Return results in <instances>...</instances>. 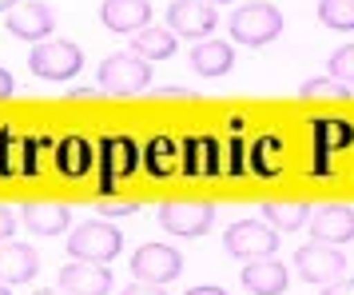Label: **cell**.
<instances>
[{
	"label": "cell",
	"instance_id": "obj_1",
	"mask_svg": "<svg viewBox=\"0 0 354 295\" xmlns=\"http://www.w3.org/2000/svg\"><path fill=\"white\" fill-rule=\"evenodd\" d=\"M147 84H151V64L131 52H112L96 68V92H108V96H136Z\"/></svg>",
	"mask_w": 354,
	"mask_h": 295
},
{
	"label": "cell",
	"instance_id": "obj_2",
	"mask_svg": "<svg viewBox=\"0 0 354 295\" xmlns=\"http://www.w3.org/2000/svg\"><path fill=\"white\" fill-rule=\"evenodd\" d=\"M124 251V235L115 224L108 220H88L80 228L68 231V256L72 260H92V263H108Z\"/></svg>",
	"mask_w": 354,
	"mask_h": 295
},
{
	"label": "cell",
	"instance_id": "obj_3",
	"mask_svg": "<svg viewBox=\"0 0 354 295\" xmlns=\"http://www.w3.org/2000/svg\"><path fill=\"white\" fill-rule=\"evenodd\" d=\"M227 33H231V40L251 44V48L271 44L274 36L283 33V12L274 4H267V0H251V4H243L239 12L227 20Z\"/></svg>",
	"mask_w": 354,
	"mask_h": 295
},
{
	"label": "cell",
	"instance_id": "obj_4",
	"mask_svg": "<svg viewBox=\"0 0 354 295\" xmlns=\"http://www.w3.org/2000/svg\"><path fill=\"white\" fill-rule=\"evenodd\" d=\"M28 68H32V76H40V80L64 84L84 68V52L72 40H40L28 52Z\"/></svg>",
	"mask_w": 354,
	"mask_h": 295
},
{
	"label": "cell",
	"instance_id": "obj_5",
	"mask_svg": "<svg viewBox=\"0 0 354 295\" xmlns=\"http://www.w3.org/2000/svg\"><path fill=\"white\" fill-rule=\"evenodd\" d=\"M140 164V144L131 136H104L100 140V192L112 196L115 184L128 180Z\"/></svg>",
	"mask_w": 354,
	"mask_h": 295
},
{
	"label": "cell",
	"instance_id": "obj_6",
	"mask_svg": "<svg viewBox=\"0 0 354 295\" xmlns=\"http://www.w3.org/2000/svg\"><path fill=\"white\" fill-rule=\"evenodd\" d=\"M223 247L227 256H235V260H267L279 251V235H274L271 224H259V220H239V224H231L223 235Z\"/></svg>",
	"mask_w": 354,
	"mask_h": 295
},
{
	"label": "cell",
	"instance_id": "obj_7",
	"mask_svg": "<svg viewBox=\"0 0 354 295\" xmlns=\"http://www.w3.org/2000/svg\"><path fill=\"white\" fill-rule=\"evenodd\" d=\"M179 271H183V256L167 244H144L131 256V276L140 279V283H160V287H167L171 279H179Z\"/></svg>",
	"mask_w": 354,
	"mask_h": 295
},
{
	"label": "cell",
	"instance_id": "obj_8",
	"mask_svg": "<svg viewBox=\"0 0 354 295\" xmlns=\"http://www.w3.org/2000/svg\"><path fill=\"white\" fill-rule=\"evenodd\" d=\"M295 271H299V279H306V283L326 287V283H335V279L346 271V256L330 244H303L295 251Z\"/></svg>",
	"mask_w": 354,
	"mask_h": 295
},
{
	"label": "cell",
	"instance_id": "obj_9",
	"mask_svg": "<svg viewBox=\"0 0 354 295\" xmlns=\"http://www.w3.org/2000/svg\"><path fill=\"white\" fill-rule=\"evenodd\" d=\"M215 24H219V12H215V4H207V0H176L167 8V28L176 36L207 40L215 33Z\"/></svg>",
	"mask_w": 354,
	"mask_h": 295
},
{
	"label": "cell",
	"instance_id": "obj_10",
	"mask_svg": "<svg viewBox=\"0 0 354 295\" xmlns=\"http://www.w3.org/2000/svg\"><path fill=\"white\" fill-rule=\"evenodd\" d=\"M179 156H183L179 172L187 180H211V176L223 172V148H219L215 136H187L179 144Z\"/></svg>",
	"mask_w": 354,
	"mask_h": 295
},
{
	"label": "cell",
	"instance_id": "obj_11",
	"mask_svg": "<svg viewBox=\"0 0 354 295\" xmlns=\"http://www.w3.org/2000/svg\"><path fill=\"white\" fill-rule=\"evenodd\" d=\"M160 224L171 235H203L215 224V208L211 204H195V199H171L160 208Z\"/></svg>",
	"mask_w": 354,
	"mask_h": 295
},
{
	"label": "cell",
	"instance_id": "obj_12",
	"mask_svg": "<svg viewBox=\"0 0 354 295\" xmlns=\"http://www.w3.org/2000/svg\"><path fill=\"white\" fill-rule=\"evenodd\" d=\"M56 287H64L68 295H108L112 292V271H108L104 263L76 260V263H64V267H60Z\"/></svg>",
	"mask_w": 354,
	"mask_h": 295
},
{
	"label": "cell",
	"instance_id": "obj_13",
	"mask_svg": "<svg viewBox=\"0 0 354 295\" xmlns=\"http://www.w3.org/2000/svg\"><path fill=\"white\" fill-rule=\"evenodd\" d=\"M310 235L315 244H351L354 240V208L346 204H322L310 212Z\"/></svg>",
	"mask_w": 354,
	"mask_h": 295
},
{
	"label": "cell",
	"instance_id": "obj_14",
	"mask_svg": "<svg viewBox=\"0 0 354 295\" xmlns=\"http://www.w3.org/2000/svg\"><path fill=\"white\" fill-rule=\"evenodd\" d=\"M52 28H56V17H52V8L44 0H24V4H17V8L8 12V33L20 36V40L40 44V40L52 36Z\"/></svg>",
	"mask_w": 354,
	"mask_h": 295
},
{
	"label": "cell",
	"instance_id": "obj_15",
	"mask_svg": "<svg viewBox=\"0 0 354 295\" xmlns=\"http://www.w3.org/2000/svg\"><path fill=\"white\" fill-rule=\"evenodd\" d=\"M239 279L251 295H283L290 283V267L279 263L274 256H267V260H247Z\"/></svg>",
	"mask_w": 354,
	"mask_h": 295
},
{
	"label": "cell",
	"instance_id": "obj_16",
	"mask_svg": "<svg viewBox=\"0 0 354 295\" xmlns=\"http://www.w3.org/2000/svg\"><path fill=\"white\" fill-rule=\"evenodd\" d=\"M100 20L108 33H144L147 20H151V4L147 0H104L100 4Z\"/></svg>",
	"mask_w": 354,
	"mask_h": 295
},
{
	"label": "cell",
	"instance_id": "obj_17",
	"mask_svg": "<svg viewBox=\"0 0 354 295\" xmlns=\"http://www.w3.org/2000/svg\"><path fill=\"white\" fill-rule=\"evenodd\" d=\"M40 271V256L28 244H0V283H28Z\"/></svg>",
	"mask_w": 354,
	"mask_h": 295
},
{
	"label": "cell",
	"instance_id": "obj_18",
	"mask_svg": "<svg viewBox=\"0 0 354 295\" xmlns=\"http://www.w3.org/2000/svg\"><path fill=\"white\" fill-rule=\"evenodd\" d=\"M192 68H195V76H207V80L227 76V72L235 68V48H231L227 40H203V44H195V52H192Z\"/></svg>",
	"mask_w": 354,
	"mask_h": 295
},
{
	"label": "cell",
	"instance_id": "obj_19",
	"mask_svg": "<svg viewBox=\"0 0 354 295\" xmlns=\"http://www.w3.org/2000/svg\"><path fill=\"white\" fill-rule=\"evenodd\" d=\"M20 220L36 235H60L72 224V212H68L64 204H24L20 208Z\"/></svg>",
	"mask_w": 354,
	"mask_h": 295
},
{
	"label": "cell",
	"instance_id": "obj_20",
	"mask_svg": "<svg viewBox=\"0 0 354 295\" xmlns=\"http://www.w3.org/2000/svg\"><path fill=\"white\" fill-rule=\"evenodd\" d=\"M92 160H96V152H92V144H88V140H80V136H68V140H60V144H56V172H60V176H68V180H80V176H88Z\"/></svg>",
	"mask_w": 354,
	"mask_h": 295
},
{
	"label": "cell",
	"instance_id": "obj_21",
	"mask_svg": "<svg viewBox=\"0 0 354 295\" xmlns=\"http://www.w3.org/2000/svg\"><path fill=\"white\" fill-rule=\"evenodd\" d=\"M128 52L140 56V60H147V64H151V60H171V56H176V33H171V28H151V24H147L144 33L131 36Z\"/></svg>",
	"mask_w": 354,
	"mask_h": 295
},
{
	"label": "cell",
	"instance_id": "obj_22",
	"mask_svg": "<svg viewBox=\"0 0 354 295\" xmlns=\"http://www.w3.org/2000/svg\"><path fill=\"white\" fill-rule=\"evenodd\" d=\"M247 156H251L255 176H279L283 172V140L279 136H259L255 144L247 148Z\"/></svg>",
	"mask_w": 354,
	"mask_h": 295
},
{
	"label": "cell",
	"instance_id": "obj_23",
	"mask_svg": "<svg viewBox=\"0 0 354 295\" xmlns=\"http://www.w3.org/2000/svg\"><path fill=\"white\" fill-rule=\"evenodd\" d=\"M310 132H315V144L310 148H322V152H330V156L354 144V128L346 120H335V116H330V120H315Z\"/></svg>",
	"mask_w": 354,
	"mask_h": 295
},
{
	"label": "cell",
	"instance_id": "obj_24",
	"mask_svg": "<svg viewBox=\"0 0 354 295\" xmlns=\"http://www.w3.org/2000/svg\"><path fill=\"white\" fill-rule=\"evenodd\" d=\"M144 164H147V172H151L156 180H167V176L179 168V148L171 144L167 136H156V140L144 148Z\"/></svg>",
	"mask_w": 354,
	"mask_h": 295
},
{
	"label": "cell",
	"instance_id": "obj_25",
	"mask_svg": "<svg viewBox=\"0 0 354 295\" xmlns=\"http://www.w3.org/2000/svg\"><path fill=\"white\" fill-rule=\"evenodd\" d=\"M310 212L306 204H263V220L279 231H299L303 224H310Z\"/></svg>",
	"mask_w": 354,
	"mask_h": 295
},
{
	"label": "cell",
	"instance_id": "obj_26",
	"mask_svg": "<svg viewBox=\"0 0 354 295\" xmlns=\"http://www.w3.org/2000/svg\"><path fill=\"white\" fill-rule=\"evenodd\" d=\"M319 20L335 33H354V0H319Z\"/></svg>",
	"mask_w": 354,
	"mask_h": 295
},
{
	"label": "cell",
	"instance_id": "obj_27",
	"mask_svg": "<svg viewBox=\"0 0 354 295\" xmlns=\"http://www.w3.org/2000/svg\"><path fill=\"white\" fill-rule=\"evenodd\" d=\"M299 96L303 100H351L354 88L335 80V76H315V80H306L303 88H299Z\"/></svg>",
	"mask_w": 354,
	"mask_h": 295
},
{
	"label": "cell",
	"instance_id": "obj_28",
	"mask_svg": "<svg viewBox=\"0 0 354 295\" xmlns=\"http://www.w3.org/2000/svg\"><path fill=\"white\" fill-rule=\"evenodd\" d=\"M330 76L342 84H354V44H342V48L330 52Z\"/></svg>",
	"mask_w": 354,
	"mask_h": 295
},
{
	"label": "cell",
	"instance_id": "obj_29",
	"mask_svg": "<svg viewBox=\"0 0 354 295\" xmlns=\"http://www.w3.org/2000/svg\"><path fill=\"white\" fill-rule=\"evenodd\" d=\"M243 152H247V148H243L239 140H231V144H227V160H223L227 176H243V172H247V164H243Z\"/></svg>",
	"mask_w": 354,
	"mask_h": 295
},
{
	"label": "cell",
	"instance_id": "obj_30",
	"mask_svg": "<svg viewBox=\"0 0 354 295\" xmlns=\"http://www.w3.org/2000/svg\"><path fill=\"white\" fill-rule=\"evenodd\" d=\"M120 295H167V292H163L160 283H140V279H136V283H131V287H124Z\"/></svg>",
	"mask_w": 354,
	"mask_h": 295
},
{
	"label": "cell",
	"instance_id": "obj_31",
	"mask_svg": "<svg viewBox=\"0 0 354 295\" xmlns=\"http://www.w3.org/2000/svg\"><path fill=\"white\" fill-rule=\"evenodd\" d=\"M322 295H354V279L338 276L335 283H326V287H322Z\"/></svg>",
	"mask_w": 354,
	"mask_h": 295
},
{
	"label": "cell",
	"instance_id": "obj_32",
	"mask_svg": "<svg viewBox=\"0 0 354 295\" xmlns=\"http://www.w3.org/2000/svg\"><path fill=\"white\" fill-rule=\"evenodd\" d=\"M12 231H17V215L8 212V208H0V244H4Z\"/></svg>",
	"mask_w": 354,
	"mask_h": 295
},
{
	"label": "cell",
	"instance_id": "obj_33",
	"mask_svg": "<svg viewBox=\"0 0 354 295\" xmlns=\"http://www.w3.org/2000/svg\"><path fill=\"white\" fill-rule=\"evenodd\" d=\"M151 96H156V100H192L195 92H187V88H156Z\"/></svg>",
	"mask_w": 354,
	"mask_h": 295
},
{
	"label": "cell",
	"instance_id": "obj_34",
	"mask_svg": "<svg viewBox=\"0 0 354 295\" xmlns=\"http://www.w3.org/2000/svg\"><path fill=\"white\" fill-rule=\"evenodd\" d=\"M12 84H17V80H12V72H8V68H0V100L12 96Z\"/></svg>",
	"mask_w": 354,
	"mask_h": 295
},
{
	"label": "cell",
	"instance_id": "obj_35",
	"mask_svg": "<svg viewBox=\"0 0 354 295\" xmlns=\"http://www.w3.org/2000/svg\"><path fill=\"white\" fill-rule=\"evenodd\" d=\"M183 295H227L223 287H215V283H203V287H187Z\"/></svg>",
	"mask_w": 354,
	"mask_h": 295
},
{
	"label": "cell",
	"instance_id": "obj_36",
	"mask_svg": "<svg viewBox=\"0 0 354 295\" xmlns=\"http://www.w3.org/2000/svg\"><path fill=\"white\" fill-rule=\"evenodd\" d=\"M136 212V204H115V208H108V215H131Z\"/></svg>",
	"mask_w": 354,
	"mask_h": 295
},
{
	"label": "cell",
	"instance_id": "obj_37",
	"mask_svg": "<svg viewBox=\"0 0 354 295\" xmlns=\"http://www.w3.org/2000/svg\"><path fill=\"white\" fill-rule=\"evenodd\" d=\"M68 96L72 100H88V96H100L96 88H76V92H68Z\"/></svg>",
	"mask_w": 354,
	"mask_h": 295
},
{
	"label": "cell",
	"instance_id": "obj_38",
	"mask_svg": "<svg viewBox=\"0 0 354 295\" xmlns=\"http://www.w3.org/2000/svg\"><path fill=\"white\" fill-rule=\"evenodd\" d=\"M17 4H24V0H0V12H12Z\"/></svg>",
	"mask_w": 354,
	"mask_h": 295
},
{
	"label": "cell",
	"instance_id": "obj_39",
	"mask_svg": "<svg viewBox=\"0 0 354 295\" xmlns=\"http://www.w3.org/2000/svg\"><path fill=\"white\" fill-rule=\"evenodd\" d=\"M32 295H68L64 287H44V292H32Z\"/></svg>",
	"mask_w": 354,
	"mask_h": 295
},
{
	"label": "cell",
	"instance_id": "obj_40",
	"mask_svg": "<svg viewBox=\"0 0 354 295\" xmlns=\"http://www.w3.org/2000/svg\"><path fill=\"white\" fill-rule=\"evenodd\" d=\"M0 295H12V292H8V283H0Z\"/></svg>",
	"mask_w": 354,
	"mask_h": 295
},
{
	"label": "cell",
	"instance_id": "obj_41",
	"mask_svg": "<svg viewBox=\"0 0 354 295\" xmlns=\"http://www.w3.org/2000/svg\"><path fill=\"white\" fill-rule=\"evenodd\" d=\"M207 4H231V0H207Z\"/></svg>",
	"mask_w": 354,
	"mask_h": 295
}]
</instances>
